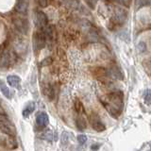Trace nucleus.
I'll return each mask as SVG.
<instances>
[{"label":"nucleus","instance_id":"obj_21","mask_svg":"<svg viewBox=\"0 0 151 151\" xmlns=\"http://www.w3.org/2000/svg\"><path fill=\"white\" fill-rule=\"evenodd\" d=\"M47 96H48L49 100H53L55 98V89L53 86H49L48 92H47Z\"/></svg>","mask_w":151,"mask_h":151},{"label":"nucleus","instance_id":"obj_17","mask_svg":"<svg viewBox=\"0 0 151 151\" xmlns=\"http://www.w3.org/2000/svg\"><path fill=\"white\" fill-rule=\"evenodd\" d=\"M144 99L146 105H151V90H146L144 96Z\"/></svg>","mask_w":151,"mask_h":151},{"label":"nucleus","instance_id":"obj_20","mask_svg":"<svg viewBox=\"0 0 151 151\" xmlns=\"http://www.w3.org/2000/svg\"><path fill=\"white\" fill-rule=\"evenodd\" d=\"M68 141H69V133H68V132H66V131L63 132V134H61V144L67 145Z\"/></svg>","mask_w":151,"mask_h":151},{"label":"nucleus","instance_id":"obj_15","mask_svg":"<svg viewBox=\"0 0 151 151\" xmlns=\"http://www.w3.org/2000/svg\"><path fill=\"white\" fill-rule=\"evenodd\" d=\"M76 126H77L78 129L84 130L87 127V123L83 117H78L77 119H76Z\"/></svg>","mask_w":151,"mask_h":151},{"label":"nucleus","instance_id":"obj_5","mask_svg":"<svg viewBox=\"0 0 151 151\" xmlns=\"http://www.w3.org/2000/svg\"><path fill=\"white\" fill-rule=\"evenodd\" d=\"M35 21H36V26L38 27V29H41V28L45 27L46 25H48V18H47V15L45 12H42L41 11L37 12Z\"/></svg>","mask_w":151,"mask_h":151},{"label":"nucleus","instance_id":"obj_6","mask_svg":"<svg viewBox=\"0 0 151 151\" xmlns=\"http://www.w3.org/2000/svg\"><path fill=\"white\" fill-rule=\"evenodd\" d=\"M15 9H16V11L19 13L24 14V15H27V11H28V2H27V0H17Z\"/></svg>","mask_w":151,"mask_h":151},{"label":"nucleus","instance_id":"obj_23","mask_svg":"<svg viewBox=\"0 0 151 151\" xmlns=\"http://www.w3.org/2000/svg\"><path fill=\"white\" fill-rule=\"evenodd\" d=\"M77 139H78V142L80 145H84L87 142V137H86V135H84V134L78 135Z\"/></svg>","mask_w":151,"mask_h":151},{"label":"nucleus","instance_id":"obj_19","mask_svg":"<svg viewBox=\"0 0 151 151\" xmlns=\"http://www.w3.org/2000/svg\"><path fill=\"white\" fill-rule=\"evenodd\" d=\"M52 63H53V60H52L51 57H47V58L44 59L42 61H41V63H40V66H47V65H50Z\"/></svg>","mask_w":151,"mask_h":151},{"label":"nucleus","instance_id":"obj_18","mask_svg":"<svg viewBox=\"0 0 151 151\" xmlns=\"http://www.w3.org/2000/svg\"><path fill=\"white\" fill-rule=\"evenodd\" d=\"M42 138L46 140V141L51 142V141H53V139H54V135H53V133H52L51 131L48 130V131H46V132H45V133L42 134Z\"/></svg>","mask_w":151,"mask_h":151},{"label":"nucleus","instance_id":"obj_3","mask_svg":"<svg viewBox=\"0 0 151 151\" xmlns=\"http://www.w3.org/2000/svg\"><path fill=\"white\" fill-rule=\"evenodd\" d=\"M45 44L46 39L44 32H42V29H38V31L35 32L34 35H33V47H34L35 52L44 48L45 46Z\"/></svg>","mask_w":151,"mask_h":151},{"label":"nucleus","instance_id":"obj_26","mask_svg":"<svg viewBox=\"0 0 151 151\" xmlns=\"http://www.w3.org/2000/svg\"><path fill=\"white\" fill-rule=\"evenodd\" d=\"M119 2L122 5H124V6H126L127 8V7H129V5L131 3V0H119Z\"/></svg>","mask_w":151,"mask_h":151},{"label":"nucleus","instance_id":"obj_8","mask_svg":"<svg viewBox=\"0 0 151 151\" xmlns=\"http://www.w3.org/2000/svg\"><path fill=\"white\" fill-rule=\"evenodd\" d=\"M7 81L9 84V86H12L13 88L20 89L21 87V78L15 75H11L7 77Z\"/></svg>","mask_w":151,"mask_h":151},{"label":"nucleus","instance_id":"obj_10","mask_svg":"<svg viewBox=\"0 0 151 151\" xmlns=\"http://www.w3.org/2000/svg\"><path fill=\"white\" fill-rule=\"evenodd\" d=\"M11 52L4 51L1 57H0V67H8L11 64Z\"/></svg>","mask_w":151,"mask_h":151},{"label":"nucleus","instance_id":"obj_14","mask_svg":"<svg viewBox=\"0 0 151 151\" xmlns=\"http://www.w3.org/2000/svg\"><path fill=\"white\" fill-rule=\"evenodd\" d=\"M0 91L2 92V93L7 98H11L12 97L11 90H9V88L6 85V83H5L3 80H1V79H0Z\"/></svg>","mask_w":151,"mask_h":151},{"label":"nucleus","instance_id":"obj_2","mask_svg":"<svg viewBox=\"0 0 151 151\" xmlns=\"http://www.w3.org/2000/svg\"><path fill=\"white\" fill-rule=\"evenodd\" d=\"M12 24L15 29L21 33V34H25L27 35L28 31H29V23L28 20L26 18H22V17H16L12 20Z\"/></svg>","mask_w":151,"mask_h":151},{"label":"nucleus","instance_id":"obj_13","mask_svg":"<svg viewBox=\"0 0 151 151\" xmlns=\"http://www.w3.org/2000/svg\"><path fill=\"white\" fill-rule=\"evenodd\" d=\"M35 110V103L34 102H28L27 104L26 108L23 111V116L24 117H28L30 113H32Z\"/></svg>","mask_w":151,"mask_h":151},{"label":"nucleus","instance_id":"obj_11","mask_svg":"<svg viewBox=\"0 0 151 151\" xmlns=\"http://www.w3.org/2000/svg\"><path fill=\"white\" fill-rule=\"evenodd\" d=\"M0 130L8 136H15L16 135V131L14 129V127L9 125L8 123L0 125Z\"/></svg>","mask_w":151,"mask_h":151},{"label":"nucleus","instance_id":"obj_22","mask_svg":"<svg viewBox=\"0 0 151 151\" xmlns=\"http://www.w3.org/2000/svg\"><path fill=\"white\" fill-rule=\"evenodd\" d=\"M137 47H138V49L141 53H145V52L146 51V49H147V46H146V45L144 42H140L138 44V45H137Z\"/></svg>","mask_w":151,"mask_h":151},{"label":"nucleus","instance_id":"obj_25","mask_svg":"<svg viewBox=\"0 0 151 151\" xmlns=\"http://www.w3.org/2000/svg\"><path fill=\"white\" fill-rule=\"evenodd\" d=\"M38 4L41 8H46L48 6V0H38Z\"/></svg>","mask_w":151,"mask_h":151},{"label":"nucleus","instance_id":"obj_12","mask_svg":"<svg viewBox=\"0 0 151 151\" xmlns=\"http://www.w3.org/2000/svg\"><path fill=\"white\" fill-rule=\"evenodd\" d=\"M109 72H110V75L111 77H113L114 78L120 79V80L124 78V75H123V73L121 72V70L117 67H111L109 69Z\"/></svg>","mask_w":151,"mask_h":151},{"label":"nucleus","instance_id":"obj_24","mask_svg":"<svg viewBox=\"0 0 151 151\" xmlns=\"http://www.w3.org/2000/svg\"><path fill=\"white\" fill-rule=\"evenodd\" d=\"M6 123H9L8 117L5 115V113H0V125L6 124Z\"/></svg>","mask_w":151,"mask_h":151},{"label":"nucleus","instance_id":"obj_9","mask_svg":"<svg viewBox=\"0 0 151 151\" xmlns=\"http://www.w3.org/2000/svg\"><path fill=\"white\" fill-rule=\"evenodd\" d=\"M48 116L45 112H39V114L36 116V122L37 125L40 126V127H45L48 125Z\"/></svg>","mask_w":151,"mask_h":151},{"label":"nucleus","instance_id":"obj_27","mask_svg":"<svg viewBox=\"0 0 151 151\" xmlns=\"http://www.w3.org/2000/svg\"><path fill=\"white\" fill-rule=\"evenodd\" d=\"M99 147H100V145H93L91 146V149H93V150H97Z\"/></svg>","mask_w":151,"mask_h":151},{"label":"nucleus","instance_id":"obj_7","mask_svg":"<svg viewBox=\"0 0 151 151\" xmlns=\"http://www.w3.org/2000/svg\"><path fill=\"white\" fill-rule=\"evenodd\" d=\"M41 29L42 30V32H44L46 41H48V42H52V41H53V39H54V31H55L54 26H52V25H46L45 27L41 28Z\"/></svg>","mask_w":151,"mask_h":151},{"label":"nucleus","instance_id":"obj_1","mask_svg":"<svg viewBox=\"0 0 151 151\" xmlns=\"http://www.w3.org/2000/svg\"><path fill=\"white\" fill-rule=\"evenodd\" d=\"M109 100L110 104L105 106L110 114H116L119 115L120 112L123 110V106H124V102H123V94L121 93H111L109 94Z\"/></svg>","mask_w":151,"mask_h":151},{"label":"nucleus","instance_id":"obj_4","mask_svg":"<svg viewBox=\"0 0 151 151\" xmlns=\"http://www.w3.org/2000/svg\"><path fill=\"white\" fill-rule=\"evenodd\" d=\"M90 122H91L92 127L97 132H101L106 129L105 125L101 122L100 118H99L98 115L96 114V113H93V114L90 116Z\"/></svg>","mask_w":151,"mask_h":151},{"label":"nucleus","instance_id":"obj_16","mask_svg":"<svg viewBox=\"0 0 151 151\" xmlns=\"http://www.w3.org/2000/svg\"><path fill=\"white\" fill-rule=\"evenodd\" d=\"M115 15L117 17V21H120V22H124L127 18V12L125 9H116V13Z\"/></svg>","mask_w":151,"mask_h":151}]
</instances>
